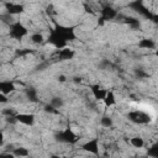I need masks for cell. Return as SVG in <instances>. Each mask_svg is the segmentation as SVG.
Returning <instances> with one entry per match:
<instances>
[{
  "mask_svg": "<svg viewBox=\"0 0 158 158\" xmlns=\"http://www.w3.org/2000/svg\"><path fill=\"white\" fill-rule=\"evenodd\" d=\"M12 154L16 156V157H26L30 154V152L27 151V148H23V147H19V148H15L12 151Z\"/></svg>",
  "mask_w": 158,
  "mask_h": 158,
  "instance_id": "12",
  "label": "cell"
},
{
  "mask_svg": "<svg viewBox=\"0 0 158 158\" xmlns=\"http://www.w3.org/2000/svg\"><path fill=\"white\" fill-rule=\"evenodd\" d=\"M75 52L72 49V48H68V47H63L60 48V51L58 52V56L62 58V59H72L74 57Z\"/></svg>",
  "mask_w": 158,
  "mask_h": 158,
  "instance_id": "10",
  "label": "cell"
},
{
  "mask_svg": "<svg viewBox=\"0 0 158 158\" xmlns=\"http://www.w3.org/2000/svg\"><path fill=\"white\" fill-rule=\"evenodd\" d=\"M130 144L135 148H143L144 146V139L141 136H135L130 139Z\"/></svg>",
  "mask_w": 158,
  "mask_h": 158,
  "instance_id": "11",
  "label": "cell"
},
{
  "mask_svg": "<svg viewBox=\"0 0 158 158\" xmlns=\"http://www.w3.org/2000/svg\"><path fill=\"white\" fill-rule=\"evenodd\" d=\"M58 80H59L60 83H64V81H65V77H64V75H59V77H58Z\"/></svg>",
  "mask_w": 158,
  "mask_h": 158,
  "instance_id": "17",
  "label": "cell"
},
{
  "mask_svg": "<svg viewBox=\"0 0 158 158\" xmlns=\"http://www.w3.org/2000/svg\"><path fill=\"white\" fill-rule=\"evenodd\" d=\"M0 91L9 95L14 91H16V86H15V83L11 81V80H1L0 81Z\"/></svg>",
  "mask_w": 158,
  "mask_h": 158,
  "instance_id": "6",
  "label": "cell"
},
{
  "mask_svg": "<svg viewBox=\"0 0 158 158\" xmlns=\"http://www.w3.org/2000/svg\"><path fill=\"white\" fill-rule=\"evenodd\" d=\"M102 101H104V104H105L106 107H111V106L116 105V96H115L114 91L112 90H107L105 98L102 99Z\"/></svg>",
  "mask_w": 158,
  "mask_h": 158,
  "instance_id": "8",
  "label": "cell"
},
{
  "mask_svg": "<svg viewBox=\"0 0 158 158\" xmlns=\"http://www.w3.org/2000/svg\"><path fill=\"white\" fill-rule=\"evenodd\" d=\"M90 90H91V93H93V96H94L96 100H102V99L105 98V95H106V91H107V90L100 88L99 85H91V86H90Z\"/></svg>",
  "mask_w": 158,
  "mask_h": 158,
  "instance_id": "7",
  "label": "cell"
},
{
  "mask_svg": "<svg viewBox=\"0 0 158 158\" xmlns=\"http://www.w3.org/2000/svg\"><path fill=\"white\" fill-rule=\"evenodd\" d=\"M83 149L88 151L89 153H93V154H99V141H98V138H93V139H89L88 142H85L83 144Z\"/></svg>",
  "mask_w": 158,
  "mask_h": 158,
  "instance_id": "4",
  "label": "cell"
},
{
  "mask_svg": "<svg viewBox=\"0 0 158 158\" xmlns=\"http://www.w3.org/2000/svg\"><path fill=\"white\" fill-rule=\"evenodd\" d=\"M116 15H117V11H116V10H114V9H112V7H110V6H106V7L101 11V19H102L104 21L111 20V19H114Z\"/></svg>",
  "mask_w": 158,
  "mask_h": 158,
  "instance_id": "9",
  "label": "cell"
},
{
  "mask_svg": "<svg viewBox=\"0 0 158 158\" xmlns=\"http://www.w3.org/2000/svg\"><path fill=\"white\" fill-rule=\"evenodd\" d=\"M59 139L62 142H65V143H75L78 141V136L70 130V128H65L64 131H62L59 133Z\"/></svg>",
  "mask_w": 158,
  "mask_h": 158,
  "instance_id": "2",
  "label": "cell"
},
{
  "mask_svg": "<svg viewBox=\"0 0 158 158\" xmlns=\"http://www.w3.org/2000/svg\"><path fill=\"white\" fill-rule=\"evenodd\" d=\"M31 42L35 43V44H41V43H43V36L41 33H38V32L33 33L31 36Z\"/></svg>",
  "mask_w": 158,
  "mask_h": 158,
  "instance_id": "14",
  "label": "cell"
},
{
  "mask_svg": "<svg viewBox=\"0 0 158 158\" xmlns=\"http://www.w3.org/2000/svg\"><path fill=\"white\" fill-rule=\"evenodd\" d=\"M138 46L139 47H142V48H146V49H151V48H153L154 46H156V43L152 41V40H142L139 43H138Z\"/></svg>",
  "mask_w": 158,
  "mask_h": 158,
  "instance_id": "13",
  "label": "cell"
},
{
  "mask_svg": "<svg viewBox=\"0 0 158 158\" xmlns=\"http://www.w3.org/2000/svg\"><path fill=\"white\" fill-rule=\"evenodd\" d=\"M28 33V30L19 21L12 22L10 25V36L15 40H21L22 37H25Z\"/></svg>",
  "mask_w": 158,
  "mask_h": 158,
  "instance_id": "1",
  "label": "cell"
},
{
  "mask_svg": "<svg viewBox=\"0 0 158 158\" xmlns=\"http://www.w3.org/2000/svg\"><path fill=\"white\" fill-rule=\"evenodd\" d=\"M100 122H101V125H102L104 127H106V128H109V127L112 126V120H111V117H109V116H102L101 120H100Z\"/></svg>",
  "mask_w": 158,
  "mask_h": 158,
  "instance_id": "15",
  "label": "cell"
},
{
  "mask_svg": "<svg viewBox=\"0 0 158 158\" xmlns=\"http://www.w3.org/2000/svg\"><path fill=\"white\" fill-rule=\"evenodd\" d=\"M2 143H4V135H2V132L0 131V146H2Z\"/></svg>",
  "mask_w": 158,
  "mask_h": 158,
  "instance_id": "18",
  "label": "cell"
},
{
  "mask_svg": "<svg viewBox=\"0 0 158 158\" xmlns=\"http://www.w3.org/2000/svg\"><path fill=\"white\" fill-rule=\"evenodd\" d=\"M15 118L17 122H20L25 126H32L35 123V115H32V114H16Z\"/></svg>",
  "mask_w": 158,
  "mask_h": 158,
  "instance_id": "3",
  "label": "cell"
},
{
  "mask_svg": "<svg viewBox=\"0 0 158 158\" xmlns=\"http://www.w3.org/2000/svg\"><path fill=\"white\" fill-rule=\"evenodd\" d=\"M7 101H9V98H7V95L0 91V104H6Z\"/></svg>",
  "mask_w": 158,
  "mask_h": 158,
  "instance_id": "16",
  "label": "cell"
},
{
  "mask_svg": "<svg viewBox=\"0 0 158 158\" xmlns=\"http://www.w3.org/2000/svg\"><path fill=\"white\" fill-rule=\"evenodd\" d=\"M5 7H6V12H7L9 15H12V16L23 12V5H21V4L6 2V4H5Z\"/></svg>",
  "mask_w": 158,
  "mask_h": 158,
  "instance_id": "5",
  "label": "cell"
}]
</instances>
